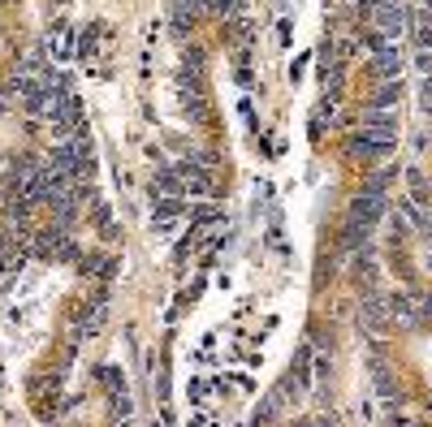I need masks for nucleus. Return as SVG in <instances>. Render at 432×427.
Returning a JSON list of instances; mask_svg holds the SVG:
<instances>
[{
  "label": "nucleus",
  "instance_id": "obj_7",
  "mask_svg": "<svg viewBox=\"0 0 432 427\" xmlns=\"http://www.w3.org/2000/svg\"><path fill=\"white\" fill-rule=\"evenodd\" d=\"M385 315H389V302H380V298L363 302V324L367 328H385Z\"/></svg>",
  "mask_w": 432,
  "mask_h": 427
},
{
  "label": "nucleus",
  "instance_id": "obj_10",
  "mask_svg": "<svg viewBox=\"0 0 432 427\" xmlns=\"http://www.w3.org/2000/svg\"><path fill=\"white\" fill-rule=\"evenodd\" d=\"M355 5H363V9H372V5H380V0H355Z\"/></svg>",
  "mask_w": 432,
  "mask_h": 427
},
{
  "label": "nucleus",
  "instance_id": "obj_8",
  "mask_svg": "<svg viewBox=\"0 0 432 427\" xmlns=\"http://www.w3.org/2000/svg\"><path fill=\"white\" fill-rule=\"evenodd\" d=\"M152 190L160 194V199H178V190H182V177H178V173H160L156 182H152Z\"/></svg>",
  "mask_w": 432,
  "mask_h": 427
},
{
  "label": "nucleus",
  "instance_id": "obj_3",
  "mask_svg": "<svg viewBox=\"0 0 432 427\" xmlns=\"http://www.w3.org/2000/svg\"><path fill=\"white\" fill-rule=\"evenodd\" d=\"M372 74H376V82H389V78L402 74V52H398V43H385V48L372 52Z\"/></svg>",
  "mask_w": 432,
  "mask_h": 427
},
{
  "label": "nucleus",
  "instance_id": "obj_5",
  "mask_svg": "<svg viewBox=\"0 0 432 427\" xmlns=\"http://www.w3.org/2000/svg\"><path fill=\"white\" fill-rule=\"evenodd\" d=\"M402 100V78H389V82H376V95H372V108H389Z\"/></svg>",
  "mask_w": 432,
  "mask_h": 427
},
{
  "label": "nucleus",
  "instance_id": "obj_11",
  "mask_svg": "<svg viewBox=\"0 0 432 427\" xmlns=\"http://www.w3.org/2000/svg\"><path fill=\"white\" fill-rule=\"evenodd\" d=\"M428 13H432V0H428Z\"/></svg>",
  "mask_w": 432,
  "mask_h": 427
},
{
  "label": "nucleus",
  "instance_id": "obj_4",
  "mask_svg": "<svg viewBox=\"0 0 432 427\" xmlns=\"http://www.w3.org/2000/svg\"><path fill=\"white\" fill-rule=\"evenodd\" d=\"M178 177H182V186L190 194H207V169H203V164H182Z\"/></svg>",
  "mask_w": 432,
  "mask_h": 427
},
{
  "label": "nucleus",
  "instance_id": "obj_1",
  "mask_svg": "<svg viewBox=\"0 0 432 427\" xmlns=\"http://www.w3.org/2000/svg\"><path fill=\"white\" fill-rule=\"evenodd\" d=\"M398 143V129H380V125H363L355 138H350V156L355 160H376L385 156L389 147Z\"/></svg>",
  "mask_w": 432,
  "mask_h": 427
},
{
  "label": "nucleus",
  "instance_id": "obj_6",
  "mask_svg": "<svg viewBox=\"0 0 432 427\" xmlns=\"http://www.w3.org/2000/svg\"><path fill=\"white\" fill-rule=\"evenodd\" d=\"M178 211H182V203L178 199H160L156 203V229H160V233H165V229H173V220H178Z\"/></svg>",
  "mask_w": 432,
  "mask_h": 427
},
{
  "label": "nucleus",
  "instance_id": "obj_2",
  "mask_svg": "<svg viewBox=\"0 0 432 427\" xmlns=\"http://www.w3.org/2000/svg\"><path fill=\"white\" fill-rule=\"evenodd\" d=\"M372 22H376L380 35L398 39L407 30V5H402V0H380V5H372Z\"/></svg>",
  "mask_w": 432,
  "mask_h": 427
},
{
  "label": "nucleus",
  "instance_id": "obj_9",
  "mask_svg": "<svg viewBox=\"0 0 432 427\" xmlns=\"http://www.w3.org/2000/svg\"><path fill=\"white\" fill-rule=\"evenodd\" d=\"M363 125H380V129H398V117L389 108H367L363 112Z\"/></svg>",
  "mask_w": 432,
  "mask_h": 427
}]
</instances>
